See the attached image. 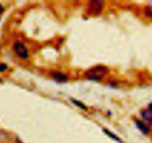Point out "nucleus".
I'll return each mask as SVG.
<instances>
[{
	"label": "nucleus",
	"mask_w": 152,
	"mask_h": 143,
	"mask_svg": "<svg viewBox=\"0 0 152 143\" xmlns=\"http://www.w3.org/2000/svg\"><path fill=\"white\" fill-rule=\"evenodd\" d=\"M3 11H4V8H2V5H0V15L2 14V12H3Z\"/></svg>",
	"instance_id": "9b49d317"
},
{
	"label": "nucleus",
	"mask_w": 152,
	"mask_h": 143,
	"mask_svg": "<svg viewBox=\"0 0 152 143\" xmlns=\"http://www.w3.org/2000/svg\"><path fill=\"white\" fill-rule=\"evenodd\" d=\"M7 68H8V66L5 63H0V72H4Z\"/></svg>",
	"instance_id": "9d476101"
},
{
	"label": "nucleus",
	"mask_w": 152,
	"mask_h": 143,
	"mask_svg": "<svg viewBox=\"0 0 152 143\" xmlns=\"http://www.w3.org/2000/svg\"><path fill=\"white\" fill-rule=\"evenodd\" d=\"M108 73V69L104 66H97L91 68L85 73L87 79L100 81Z\"/></svg>",
	"instance_id": "f257e3e1"
},
{
	"label": "nucleus",
	"mask_w": 152,
	"mask_h": 143,
	"mask_svg": "<svg viewBox=\"0 0 152 143\" xmlns=\"http://www.w3.org/2000/svg\"><path fill=\"white\" fill-rule=\"evenodd\" d=\"M145 14L148 17H151V18H152V6L148 7V8H146Z\"/></svg>",
	"instance_id": "1a4fd4ad"
},
{
	"label": "nucleus",
	"mask_w": 152,
	"mask_h": 143,
	"mask_svg": "<svg viewBox=\"0 0 152 143\" xmlns=\"http://www.w3.org/2000/svg\"><path fill=\"white\" fill-rule=\"evenodd\" d=\"M13 49H14L16 55L21 59H26V58H28V51L26 46L23 43H22L21 42H15L14 46H13Z\"/></svg>",
	"instance_id": "f03ea898"
},
{
	"label": "nucleus",
	"mask_w": 152,
	"mask_h": 143,
	"mask_svg": "<svg viewBox=\"0 0 152 143\" xmlns=\"http://www.w3.org/2000/svg\"><path fill=\"white\" fill-rule=\"evenodd\" d=\"M141 116L146 122L152 123V111L150 110H143L141 113Z\"/></svg>",
	"instance_id": "39448f33"
},
{
	"label": "nucleus",
	"mask_w": 152,
	"mask_h": 143,
	"mask_svg": "<svg viewBox=\"0 0 152 143\" xmlns=\"http://www.w3.org/2000/svg\"><path fill=\"white\" fill-rule=\"evenodd\" d=\"M72 101L73 104H75L76 106L79 107L81 109H83V110H87V107H86L84 104H82V102H80L78 101H76V100H73V99H72Z\"/></svg>",
	"instance_id": "6e6552de"
},
{
	"label": "nucleus",
	"mask_w": 152,
	"mask_h": 143,
	"mask_svg": "<svg viewBox=\"0 0 152 143\" xmlns=\"http://www.w3.org/2000/svg\"><path fill=\"white\" fill-rule=\"evenodd\" d=\"M104 7V3L99 1H93L89 3V8L93 14H99Z\"/></svg>",
	"instance_id": "7ed1b4c3"
},
{
	"label": "nucleus",
	"mask_w": 152,
	"mask_h": 143,
	"mask_svg": "<svg viewBox=\"0 0 152 143\" xmlns=\"http://www.w3.org/2000/svg\"><path fill=\"white\" fill-rule=\"evenodd\" d=\"M148 107H149V110H151V111H152V103L148 105Z\"/></svg>",
	"instance_id": "f8f14e48"
},
{
	"label": "nucleus",
	"mask_w": 152,
	"mask_h": 143,
	"mask_svg": "<svg viewBox=\"0 0 152 143\" xmlns=\"http://www.w3.org/2000/svg\"><path fill=\"white\" fill-rule=\"evenodd\" d=\"M52 77L54 79L59 83H66L68 81L69 78L65 74H64L61 72H52Z\"/></svg>",
	"instance_id": "20e7f679"
},
{
	"label": "nucleus",
	"mask_w": 152,
	"mask_h": 143,
	"mask_svg": "<svg viewBox=\"0 0 152 143\" xmlns=\"http://www.w3.org/2000/svg\"><path fill=\"white\" fill-rule=\"evenodd\" d=\"M104 133L106 134H107L108 136H109L110 137V138H112V139H113L114 140H116V141H117L118 142H119V143H122V142L121 141V139H120L119 138V137L118 136H116V135H114L113 134H112V133L111 132H110L109 131H107V130H104Z\"/></svg>",
	"instance_id": "0eeeda50"
},
{
	"label": "nucleus",
	"mask_w": 152,
	"mask_h": 143,
	"mask_svg": "<svg viewBox=\"0 0 152 143\" xmlns=\"http://www.w3.org/2000/svg\"><path fill=\"white\" fill-rule=\"evenodd\" d=\"M0 82H1V80H0Z\"/></svg>",
	"instance_id": "ddd939ff"
},
{
	"label": "nucleus",
	"mask_w": 152,
	"mask_h": 143,
	"mask_svg": "<svg viewBox=\"0 0 152 143\" xmlns=\"http://www.w3.org/2000/svg\"><path fill=\"white\" fill-rule=\"evenodd\" d=\"M136 125H137V128L142 131V133H143L144 134H148L149 132V129L145 125L143 122H142L141 121L137 120L136 121Z\"/></svg>",
	"instance_id": "423d86ee"
}]
</instances>
